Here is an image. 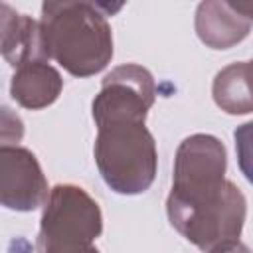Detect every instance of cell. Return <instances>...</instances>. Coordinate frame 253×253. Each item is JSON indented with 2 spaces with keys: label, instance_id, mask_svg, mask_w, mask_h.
Masks as SVG:
<instances>
[{
  "label": "cell",
  "instance_id": "11",
  "mask_svg": "<svg viewBox=\"0 0 253 253\" xmlns=\"http://www.w3.org/2000/svg\"><path fill=\"white\" fill-rule=\"evenodd\" d=\"M233 136H235L239 168L245 174V178L253 184V121L237 126Z\"/></svg>",
  "mask_w": 253,
  "mask_h": 253
},
{
  "label": "cell",
  "instance_id": "13",
  "mask_svg": "<svg viewBox=\"0 0 253 253\" xmlns=\"http://www.w3.org/2000/svg\"><path fill=\"white\" fill-rule=\"evenodd\" d=\"M213 253H251L243 243H239V241H235V243H231V245H225V247H221V249H215Z\"/></svg>",
  "mask_w": 253,
  "mask_h": 253
},
{
  "label": "cell",
  "instance_id": "5",
  "mask_svg": "<svg viewBox=\"0 0 253 253\" xmlns=\"http://www.w3.org/2000/svg\"><path fill=\"white\" fill-rule=\"evenodd\" d=\"M154 103L152 75L134 63L113 69L93 101V119L97 126L115 121H144Z\"/></svg>",
  "mask_w": 253,
  "mask_h": 253
},
{
  "label": "cell",
  "instance_id": "7",
  "mask_svg": "<svg viewBox=\"0 0 253 253\" xmlns=\"http://www.w3.org/2000/svg\"><path fill=\"white\" fill-rule=\"evenodd\" d=\"M2 14V55L12 67L32 61H47L40 24L26 14L14 12L8 4L0 6Z\"/></svg>",
  "mask_w": 253,
  "mask_h": 253
},
{
  "label": "cell",
  "instance_id": "8",
  "mask_svg": "<svg viewBox=\"0 0 253 253\" xmlns=\"http://www.w3.org/2000/svg\"><path fill=\"white\" fill-rule=\"evenodd\" d=\"M251 22L231 2H202L196 12V32L200 40L213 47L225 49L249 34Z\"/></svg>",
  "mask_w": 253,
  "mask_h": 253
},
{
  "label": "cell",
  "instance_id": "1",
  "mask_svg": "<svg viewBox=\"0 0 253 253\" xmlns=\"http://www.w3.org/2000/svg\"><path fill=\"white\" fill-rule=\"evenodd\" d=\"M223 174L225 148L215 136L194 134L178 146L168 219L206 253L239 241L245 221V198Z\"/></svg>",
  "mask_w": 253,
  "mask_h": 253
},
{
  "label": "cell",
  "instance_id": "2",
  "mask_svg": "<svg viewBox=\"0 0 253 253\" xmlns=\"http://www.w3.org/2000/svg\"><path fill=\"white\" fill-rule=\"evenodd\" d=\"M93 2H43L42 40L47 57L75 77L101 71L113 57L111 26Z\"/></svg>",
  "mask_w": 253,
  "mask_h": 253
},
{
  "label": "cell",
  "instance_id": "12",
  "mask_svg": "<svg viewBox=\"0 0 253 253\" xmlns=\"http://www.w3.org/2000/svg\"><path fill=\"white\" fill-rule=\"evenodd\" d=\"M42 253H99L93 245H77V247H61V249H49Z\"/></svg>",
  "mask_w": 253,
  "mask_h": 253
},
{
  "label": "cell",
  "instance_id": "4",
  "mask_svg": "<svg viewBox=\"0 0 253 253\" xmlns=\"http://www.w3.org/2000/svg\"><path fill=\"white\" fill-rule=\"evenodd\" d=\"M97 202L71 184H59L49 192L42 215L38 251L91 245L99 237L103 223Z\"/></svg>",
  "mask_w": 253,
  "mask_h": 253
},
{
  "label": "cell",
  "instance_id": "3",
  "mask_svg": "<svg viewBox=\"0 0 253 253\" xmlns=\"http://www.w3.org/2000/svg\"><path fill=\"white\" fill-rule=\"evenodd\" d=\"M95 160L107 186L119 194H140L156 174V146L144 121H115L97 126Z\"/></svg>",
  "mask_w": 253,
  "mask_h": 253
},
{
  "label": "cell",
  "instance_id": "6",
  "mask_svg": "<svg viewBox=\"0 0 253 253\" xmlns=\"http://www.w3.org/2000/svg\"><path fill=\"white\" fill-rule=\"evenodd\" d=\"M47 182L36 156L22 146L0 148V200L2 206L30 211L47 202Z\"/></svg>",
  "mask_w": 253,
  "mask_h": 253
},
{
  "label": "cell",
  "instance_id": "10",
  "mask_svg": "<svg viewBox=\"0 0 253 253\" xmlns=\"http://www.w3.org/2000/svg\"><path fill=\"white\" fill-rule=\"evenodd\" d=\"M213 101L231 115L253 111V61L231 63L213 79Z\"/></svg>",
  "mask_w": 253,
  "mask_h": 253
},
{
  "label": "cell",
  "instance_id": "9",
  "mask_svg": "<svg viewBox=\"0 0 253 253\" xmlns=\"http://www.w3.org/2000/svg\"><path fill=\"white\" fill-rule=\"evenodd\" d=\"M59 73L47 61H32L16 69L10 93L16 103L26 109H43L51 105L61 91Z\"/></svg>",
  "mask_w": 253,
  "mask_h": 253
},
{
  "label": "cell",
  "instance_id": "14",
  "mask_svg": "<svg viewBox=\"0 0 253 253\" xmlns=\"http://www.w3.org/2000/svg\"><path fill=\"white\" fill-rule=\"evenodd\" d=\"M233 6H235V10H239L245 18L253 20V2H237V4H233Z\"/></svg>",
  "mask_w": 253,
  "mask_h": 253
}]
</instances>
